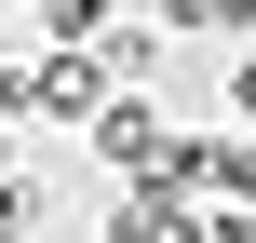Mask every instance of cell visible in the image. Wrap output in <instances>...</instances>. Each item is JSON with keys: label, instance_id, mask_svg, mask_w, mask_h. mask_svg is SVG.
Wrapping results in <instances>:
<instances>
[{"label": "cell", "instance_id": "obj_3", "mask_svg": "<svg viewBox=\"0 0 256 243\" xmlns=\"http://www.w3.org/2000/svg\"><path fill=\"white\" fill-rule=\"evenodd\" d=\"M243 108H256V54H243Z\"/></svg>", "mask_w": 256, "mask_h": 243}, {"label": "cell", "instance_id": "obj_1", "mask_svg": "<svg viewBox=\"0 0 256 243\" xmlns=\"http://www.w3.org/2000/svg\"><path fill=\"white\" fill-rule=\"evenodd\" d=\"M108 243H202V216L176 189H135V203H108Z\"/></svg>", "mask_w": 256, "mask_h": 243}, {"label": "cell", "instance_id": "obj_2", "mask_svg": "<svg viewBox=\"0 0 256 243\" xmlns=\"http://www.w3.org/2000/svg\"><path fill=\"white\" fill-rule=\"evenodd\" d=\"M162 27H243V0H162Z\"/></svg>", "mask_w": 256, "mask_h": 243}, {"label": "cell", "instance_id": "obj_4", "mask_svg": "<svg viewBox=\"0 0 256 243\" xmlns=\"http://www.w3.org/2000/svg\"><path fill=\"white\" fill-rule=\"evenodd\" d=\"M243 14H256V0H243Z\"/></svg>", "mask_w": 256, "mask_h": 243}]
</instances>
